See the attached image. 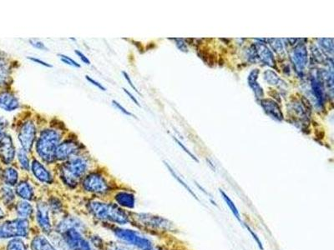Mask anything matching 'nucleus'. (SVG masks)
I'll return each instance as SVG.
<instances>
[{"instance_id":"nucleus-1","label":"nucleus","mask_w":334,"mask_h":250,"mask_svg":"<svg viewBox=\"0 0 334 250\" xmlns=\"http://www.w3.org/2000/svg\"><path fill=\"white\" fill-rule=\"evenodd\" d=\"M84 208L88 215L98 224L117 226L130 224V211L120 208L111 200L91 198L85 202Z\"/></svg>"},{"instance_id":"nucleus-2","label":"nucleus","mask_w":334,"mask_h":250,"mask_svg":"<svg viewBox=\"0 0 334 250\" xmlns=\"http://www.w3.org/2000/svg\"><path fill=\"white\" fill-rule=\"evenodd\" d=\"M92 165L91 157L83 152L64 162L56 163V175L67 190H77L84 177L92 170Z\"/></svg>"},{"instance_id":"nucleus-3","label":"nucleus","mask_w":334,"mask_h":250,"mask_svg":"<svg viewBox=\"0 0 334 250\" xmlns=\"http://www.w3.org/2000/svg\"><path fill=\"white\" fill-rule=\"evenodd\" d=\"M62 140L63 133L56 127H45L40 130L34 148L36 158L46 165L56 164V149Z\"/></svg>"},{"instance_id":"nucleus-4","label":"nucleus","mask_w":334,"mask_h":250,"mask_svg":"<svg viewBox=\"0 0 334 250\" xmlns=\"http://www.w3.org/2000/svg\"><path fill=\"white\" fill-rule=\"evenodd\" d=\"M79 188L85 195L103 200L117 190L111 177L98 169H92L86 174L80 182Z\"/></svg>"},{"instance_id":"nucleus-5","label":"nucleus","mask_w":334,"mask_h":250,"mask_svg":"<svg viewBox=\"0 0 334 250\" xmlns=\"http://www.w3.org/2000/svg\"><path fill=\"white\" fill-rule=\"evenodd\" d=\"M130 224L136 229L152 235L170 234L176 231L175 224L167 218L149 213L130 211Z\"/></svg>"},{"instance_id":"nucleus-6","label":"nucleus","mask_w":334,"mask_h":250,"mask_svg":"<svg viewBox=\"0 0 334 250\" xmlns=\"http://www.w3.org/2000/svg\"><path fill=\"white\" fill-rule=\"evenodd\" d=\"M104 228L111 232L118 242L122 243L136 250H145L153 247L155 242L150 236L138 229H131L124 226L111 224H101Z\"/></svg>"},{"instance_id":"nucleus-7","label":"nucleus","mask_w":334,"mask_h":250,"mask_svg":"<svg viewBox=\"0 0 334 250\" xmlns=\"http://www.w3.org/2000/svg\"><path fill=\"white\" fill-rule=\"evenodd\" d=\"M35 232L31 221L26 219L15 218L0 222V240L17 238L29 240Z\"/></svg>"},{"instance_id":"nucleus-8","label":"nucleus","mask_w":334,"mask_h":250,"mask_svg":"<svg viewBox=\"0 0 334 250\" xmlns=\"http://www.w3.org/2000/svg\"><path fill=\"white\" fill-rule=\"evenodd\" d=\"M35 221L36 229L43 235L50 236L54 232V219L45 199L40 198L35 202Z\"/></svg>"},{"instance_id":"nucleus-9","label":"nucleus","mask_w":334,"mask_h":250,"mask_svg":"<svg viewBox=\"0 0 334 250\" xmlns=\"http://www.w3.org/2000/svg\"><path fill=\"white\" fill-rule=\"evenodd\" d=\"M38 126L33 119H25L22 122L18 129V140L20 148L29 153H31L37 140Z\"/></svg>"},{"instance_id":"nucleus-10","label":"nucleus","mask_w":334,"mask_h":250,"mask_svg":"<svg viewBox=\"0 0 334 250\" xmlns=\"http://www.w3.org/2000/svg\"><path fill=\"white\" fill-rule=\"evenodd\" d=\"M85 152V147L76 137L65 138L59 143L56 151V163H62L69 158Z\"/></svg>"},{"instance_id":"nucleus-11","label":"nucleus","mask_w":334,"mask_h":250,"mask_svg":"<svg viewBox=\"0 0 334 250\" xmlns=\"http://www.w3.org/2000/svg\"><path fill=\"white\" fill-rule=\"evenodd\" d=\"M69 229H78L85 235H87L91 231L85 221H83L82 219L69 213L61 216L54 223V232H56L57 234H60L64 230Z\"/></svg>"},{"instance_id":"nucleus-12","label":"nucleus","mask_w":334,"mask_h":250,"mask_svg":"<svg viewBox=\"0 0 334 250\" xmlns=\"http://www.w3.org/2000/svg\"><path fill=\"white\" fill-rule=\"evenodd\" d=\"M29 172L36 179V181L42 185L51 186L56 183V176L51 171V169H48L47 165L36 157H33L31 159Z\"/></svg>"},{"instance_id":"nucleus-13","label":"nucleus","mask_w":334,"mask_h":250,"mask_svg":"<svg viewBox=\"0 0 334 250\" xmlns=\"http://www.w3.org/2000/svg\"><path fill=\"white\" fill-rule=\"evenodd\" d=\"M111 196L112 202H114L120 208L127 211H132L135 208L136 198L132 190L117 189Z\"/></svg>"},{"instance_id":"nucleus-14","label":"nucleus","mask_w":334,"mask_h":250,"mask_svg":"<svg viewBox=\"0 0 334 250\" xmlns=\"http://www.w3.org/2000/svg\"><path fill=\"white\" fill-rule=\"evenodd\" d=\"M14 192L19 200H25L29 202H36L40 197H38L37 190L32 182L29 179L19 180L16 186L14 187ZM42 198V197H41Z\"/></svg>"},{"instance_id":"nucleus-15","label":"nucleus","mask_w":334,"mask_h":250,"mask_svg":"<svg viewBox=\"0 0 334 250\" xmlns=\"http://www.w3.org/2000/svg\"><path fill=\"white\" fill-rule=\"evenodd\" d=\"M16 153V149L10 135L5 134L0 138V161L3 164L9 165L13 163Z\"/></svg>"},{"instance_id":"nucleus-16","label":"nucleus","mask_w":334,"mask_h":250,"mask_svg":"<svg viewBox=\"0 0 334 250\" xmlns=\"http://www.w3.org/2000/svg\"><path fill=\"white\" fill-rule=\"evenodd\" d=\"M46 203L48 204L49 208L51 210V214L53 217L54 223L56 220L64 215L67 212L64 200L58 195H51L45 199Z\"/></svg>"},{"instance_id":"nucleus-17","label":"nucleus","mask_w":334,"mask_h":250,"mask_svg":"<svg viewBox=\"0 0 334 250\" xmlns=\"http://www.w3.org/2000/svg\"><path fill=\"white\" fill-rule=\"evenodd\" d=\"M13 209L16 218L26 219L31 222L35 220V208L31 202L22 200H17Z\"/></svg>"},{"instance_id":"nucleus-18","label":"nucleus","mask_w":334,"mask_h":250,"mask_svg":"<svg viewBox=\"0 0 334 250\" xmlns=\"http://www.w3.org/2000/svg\"><path fill=\"white\" fill-rule=\"evenodd\" d=\"M29 240L31 250H58L50 239L40 232L35 231Z\"/></svg>"},{"instance_id":"nucleus-19","label":"nucleus","mask_w":334,"mask_h":250,"mask_svg":"<svg viewBox=\"0 0 334 250\" xmlns=\"http://www.w3.org/2000/svg\"><path fill=\"white\" fill-rule=\"evenodd\" d=\"M20 108V102L16 95L9 91L0 92V108L7 112H13Z\"/></svg>"},{"instance_id":"nucleus-20","label":"nucleus","mask_w":334,"mask_h":250,"mask_svg":"<svg viewBox=\"0 0 334 250\" xmlns=\"http://www.w3.org/2000/svg\"><path fill=\"white\" fill-rule=\"evenodd\" d=\"M0 179L6 186L15 187L19 182V170L13 166H8L1 172Z\"/></svg>"},{"instance_id":"nucleus-21","label":"nucleus","mask_w":334,"mask_h":250,"mask_svg":"<svg viewBox=\"0 0 334 250\" xmlns=\"http://www.w3.org/2000/svg\"><path fill=\"white\" fill-rule=\"evenodd\" d=\"M16 198V194L13 188L6 185L0 188V200L3 205L13 209V206L17 202Z\"/></svg>"},{"instance_id":"nucleus-22","label":"nucleus","mask_w":334,"mask_h":250,"mask_svg":"<svg viewBox=\"0 0 334 250\" xmlns=\"http://www.w3.org/2000/svg\"><path fill=\"white\" fill-rule=\"evenodd\" d=\"M16 158L19 168L22 169V171L29 172L30 165H31V159H32L29 158V153L20 148L17 151Z\"/></svg>"},{"instance_id":"nucleus-23","label":"nucleus","mask_w":334,"mask_h":250,"mask_svg":"<svg viewBox=\"0 0 334 250\" xmlns=\"http://www.w3.org/2000/svg\"><path fill=\"white\" fill-rule=\"evenodd\" d=\"M219 192H220L221 196H222V198H223V200H224V202H225V204L227 205L229 209L231 210V213H232L234 217H235V218H236V219L238 220L239 223H240V224L242 225V224H243V221H242V219H241V213H240V212H239L238 208H237V207H236L235 203H234L233 201H232V200H231V198L229 197L228 195H226V194H225V193L224 192L223 190H219Z\"/></svg>"},{"instance_id":"nucleus-24","label":"nucleus","mask_w":334,"mask_h":250,"mask_svg":"<svg viewBox=\"0 0 334 250\" xmlns=\"http://www.w3.org/2000/svg\"><path fill=\"white\" fill-rule=\"evenodd\" d=\"M165 163V165L167 166V169H168V170L170 171V174H171V175H172L174 178H175L176 180H177L178 183L180 184V185H182L183 186L184 189L187 191V192L190 194V195L192 196V197L195 199V200H196V201H198L199 203H202V201H201V200H200L199 198H198V196L196 195V193L194 192L193 190H192V189H191L190 186H189L187 184H186V182L184 181L183 179H182V178L181 177L179 176V174L176 173V172L174 171V169L171 168V166L169 164V163H167V162H164Z\"/></svg>"},{"instance_id":"nucleus-25","label":"nucleus","mask_w":334,"mask_h":250,"mask_svg":"<svg viewBox=\"0 0 334 250\" xmlns=\"http://www.w3.org/2000/svg\"><path fill=\"white\" fill-rule=\"evenodd\" d=\"M6 250H31L29 244H27L24 239H13L8 240V244L6 245Z\"/></svg>"},{"instance_id":"nucleus-26","label":"nucleus","mask_w":334,"mask_h":250,"mask_svg":"<svg viewBox=\"0 0 334 250\" xmlns=\"http://www.w3.org/2000/svg\"><path fill=\"white\" fill-rule=\"evenodd\" d=\"M11 71V65L8 58L0 52V75L8 77Z\"/></svg>"},{"instance_id":"nucleus-27","label":"nucleus","mask_w":334,"mask_h":250,"mask_svg":"<svg viewBox=\"0 0 334 250\" xmlns=\"http://www.w3.org/2000/svg\"><path fill=\"white\" fill-rule=\"evenodd\" d=\"M103 250H136L118 241H106Z\"/></svg>"},{"instance_id":"nucleus-28","label":"nucleus","mask_w":334,"mask_h":250,"mask_svg":"<svg viewBox=\"0 0 334 250\" xmlns=\"http://www.w3.org/2000/svg\"><path fill=\"white\" fill-rule=\"evenodd\" d=\"M242 226L244 227L245 229H247V231L249 232L250 235H251L252 239H253V240H254L255 242H256V244H257L258 248H259L261 250H264L263 242L261 241L260 238L258 237V235L256 234V232H255L254 230H253V229H252V228H251V227H250L249 225L247 224V223H245V222H243Z\"/></svg>"},{"instance_id":"nucleus-29","label":"nucleus","mask_w":334,"mask_h":250,"mask_svg":"<svg viewBox=\"0 0 334 250\" xmlns=\"http://www.w3.org/2000/svg\"><path fill=\"white\" fill-rule=\"evenodd\" d=\"M58 57L60 58V60L62 61V63H65L67 65L71 66V67H74V68H76V69H80V63H78L76 61L73 59L71 57L66 55V54H58Z\"/></svg>"},{"instance_id":"nucleus-30","label":"nucleus","mask_w":334,"mask_h":250,"mask_svg":"<svg viewBox=\"0 0 334 250\" xmlns=\"http://www.w3.org/2000/svg\"><path fill=\"white\" fill-rule=\"evenodd\" d=\"M112 105L114 106V108H116L117 110H119V112H121L123 114H125V116H129V117H133V118H135V114H133L131 112L127 110L126 108L124 107V106L121 105L120 103L116 101V100H112Z\"/></svg>"},{"instance_id":"nucleus-31","label":"nucleus","mask_w":334,"mask_h":250,"mask_svg":"<svg viewBox=\"0 0 334 250\" xmlns=\"http://www.w3.org/2000/svg\"><path fill=\"white\" fill-rule=\"evenodd\" d=\"M29 44L31 46L35 48V49H37L39 50H42V51H49V48L45 45V43H43L42 41L37 40H29Z\"/></svg>"},{"instance_id":"nucleus-32","label":"nucleus","mask_w":334,"mask_h":250,"mask_svg":"<svg viewBox=\"0 0 334 250\" xmlns=\"http://www.w3.org/2000/svg\"><path fill=\"white\" fill-rule=\"evenodd\" d=\"M173 140H175V142H176V144H177L179 146H180L182 150L186 152L187 154H188L190 157H191L192 159H193L194 161H196V163H199V160H198V158H196V156L194 155L193 153H191V152H190L189 151L188 149L185 146V145L182 144V143L180 142V140H177L176 138L175 137V136H172Z\"/></svg>"},{"instance_id":"nucleus-33","label":"nucleus","mask_w":334,"mask_h":250,"mask_svg":"<svg viewBox=\"0 0 334 250\" xmlns=\"http://www.w3.org/2000/svg\"><path fill=\"white\" fill-rule=\"evenodd\" d=\"M85 79H86V80H87L90 84L94 85V86L97 88L98 90H101V91H106V88L101 84V82L97 81V80L93 79V78H91V77L89 76V75H85Z\"/></svg>"},{"instance_id":"nucleus-34","label":"nucleus","mask_w":334,"mask_h":250,"mask_svg":"<svg viewBox=\"0 0 334 250\" xmlns=\"http://www.w3.org/2000/svg\"><path fill=\"white\" fill-rule=\"evenodd\" d=\"M74 53L76 54V56H77L78 58H80V60H81V62H82L83 63H85V64H86V65H90L91 62H90V59H89V58H88L87 56L85 55V53H82L80 50H74Z\"/></svg>"},{"instance_id":"nucleus-35","label":"nucleus","mask_w":334,"mask_h":250,"mask_svg":"<svg viewBox=\"0 0 334 250\" xmlns=\"http://www.w3.org/2000/svg\"><path fill=\"white\" fill-rule=\"evenodd\" d=\"M8 123L4 118L0 116V138L5 135L6 129L8 128Z\"/></svg>"},{"instance_id":"nucleus-36","label":"nucleus","mask_w":334,"mask_h":250,"mask_svg":"<svg viewBox=\"0 0 334 250\" xmlns=\"http://www.w3.org/2000/svg\"><path fill=\"white\" fill-rule=\"evenodd\" d=\"M195 183H196V185L197 186V188L199 189L201 191H202L203 194H205V195H207V197L209 198V200L211 201V203H212V204H213V205H215L216 207H218V203H216L215 200H214V199H213V196H212L210 193L207 192V190H205L204 188L202 187V185H200L197 182L194 181Z\"/></svg>"},{"instance_id":"nucleus-37","label":"nucleus","mask_w":334,"mask_h":250,"mask_svg":"<svg viewBox=\"0 0 334 250\" xmlns=\"http://www.w3.org/2000/svg\"><path fill=\"white\" fill-rule=\"evenodd\" d=\"M27 58L29 60L31 61V62H34V63H37V64H40V65L44 66V67H46V68H52L53 66L51 65V63H47L45 61L41 60L40 58H35V57H27Z\"/></svg>"},{"instance_id":"nucleus-38","label":"nucleus","mask_w":334,"mask_h":250,"mask_svg":"<svg viewBox=\"0 0 334 250\" xmlns=\"http://www.w3.org/2000/svg\"><path fill=\"white\" fill-rule=\"evenodd\" d=\"M122 75L123 77H124V79L126 80V82L128 83V85H130V87L135 92L137 93V94H139L140 95V92H139V90H137V88L135 87V85H134V83H133L132 80H131V78H130V75L128 74V73H126V72L125 71H122Z\"/></svg>"},{"instance_id":"nucleus-39","label":"nucleus","mask_w":334,"mask_h":250,"mask_svg":"<svg viewBox=\"0 0 334 250\" xmlns=\"http://www.w3.org/2000/svg\"><path fill=\"white\" fill-rule=\"evenodd\" d=\"M122 90L123 91H124V93H125V95H127L128 97H129V99H130V100L132 101L133 103H135V105L141 107V104H140V103H139L138 100H137L136 97L134 96V95H133L132 93L130 92V91H129L127 89H125V88H122Z\"/></svg>"},{"instance_id":"nucleus-40","label":"nucleus","mask_w":334,"mask_h":250,"mask_svg":"<svg viewBox=\"0 0 334 250\" xmlns=\"http://www.w3.org/2000/svg\"><path fill=\"white\" fill-rule=\"evenodd\" d=\"M8 84V77L0 75V88L3 87Z\"/></svg>"},{"instance_id":"nucleus-41","label":"nucleus","mask_w":334,"mask_h":250,"mask_svg":"<svg viewBox=\"0 0 334 250\" xmlns=\"http://www.w3.org/2000/svg\"><path fill=\"white\" fill-rule=\"evenodd\" d=\"M168 250L167 248L162 247V246H157V245H154L153 247L150 248V249H147V250Z\"/></svg>"},{"instance_id":"nucleus-42","label":"nucleus","mask_w":334,"mask_h":250,"mask_svg":"<svg viewBox=\"0 0 334 250\" xmlns=\"http://www.w3.org/2000/svg\"><path fill=\"white\" fill-rule=\"evenodd\" d=\"M5 217V213L4 211L3 210V208L0 207V220H2Z\"/></svg>"},{"instance_id":"nucleus-43","label":"nucleus","mask_w":334,"mask_h":250,"mask_svg":"<svg viewBox=\"0 0 334 250\" xmlns=\"http://www.w3.org/2000/svg\"><path fill=\"white\" fill-rule=\"evenodd\" d=\"M1 172H2V169H1V167H0V175H1Z\"/></svg>"}]
</instances>
